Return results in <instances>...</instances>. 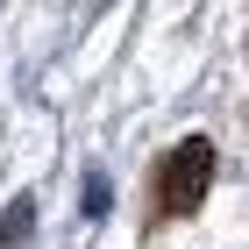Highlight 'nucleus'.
<instances>
[{
  "mask_svg": "<svg viewBox=\"0 0 249 249\" xmlns=\"http://www.w3.org/2000/svg\"><path fill=\"white\" fill-rule=\"evenodd\" d=\"M86 213H107V178H100V171L86 178Z\"/></svg>",
  "mask_w": 249,
  "mask_h": 249,
  "instance_id": "nucleus-3",
  "label": "nucleus"
},
{
  "mask_svg": "<svg viewBox=\"0 0 249 249\" xmlns=\"http://www.w3.org/2000/svg\"><path fill=\"white\" fill-rule=\"evenodd\" d=\"M207 178H213V142L207 135H185L164 164H157V199L171 213H192L199 199H207Z\"/></svg>",
  "mask_w": 249,
  "mask_h": 249,
  "instance_id": "nucleus-1",
  "label": "nucleus"
},
{
  "mask_svg": "<svg viewBox=\"0 0 249 249\" xmlns=\"http://www.w3.org/2000/svg\"><path fill=\"white\" fill-rule=\"evenodd\" d=\"M29 228H36V207H29V199H15V207H7V221H0V242L21 249V242H29Z\"/></svg>",
  "mask_w": 249,
  "mask_h": 249,
  "instance_id": "nucleus-2",
  "label": "nucleus"
}]
</instances>
